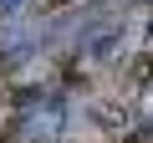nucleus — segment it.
Masks as SVG:
<instances>
[{"instance_id":"7ed1b4c3","label":"nucleus","mask_w":153,"mask_h":143,"mask_svg":"<svg viewBox=\"0 0 153 143\" xmlns=\"http://www.w3.org/2000/svg\"><path fill=\"white\" fill-rule=\"evenodd\" d=\"M61 5H71V0H41V10H61Z\"/></svg>"},{"instance_id":"f03ea898","label":"nucleus","mask_w":153,"mask_h":143,"mask_svg":"<svg viewBox=\"0 0 153 143\" xmlns=\"http://www.w3.org/2000/svg\"><path fill=\"white\" fill-rule=\"evenodd\" d=\"M97 123H102V128H117V123H123V107H117V102H102V107H97Z\"/></svg>"},{"instance_id":"f257e3e1","label":"nucleus","mask_w":153,"mask_h":143,"mask_svg":"<svg viewBox=\"0 0 153 143\" xmlns=\"http://www.w3.org/2000/svg\"><path fill=\"white\" fill-rule=\"evenodd\" d=\"M128 82H133V87H148V82H153V51L133 56V66H128Z\"/></svg>"}]
</instances>
